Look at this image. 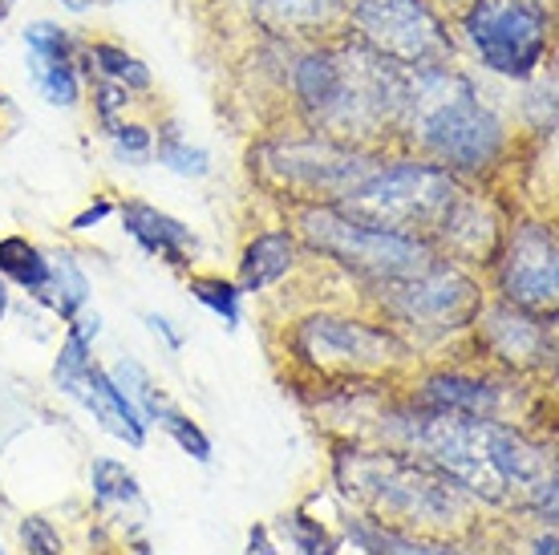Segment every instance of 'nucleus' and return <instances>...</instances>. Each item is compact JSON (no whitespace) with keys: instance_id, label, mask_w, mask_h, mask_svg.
<instances>
[{"instance_id":"cd10ccee","label":"nucleus","mask_w":559,"mask_h":555,"mask_svg":"<svg viewBox=\"0 0 559 555\" xmlns=\"http://www.w3.org/2000/svg\"><path fill=\"white\" fill-rule=\"evenodd\" d=\"M21 543H25L28 555H66V543H61V535L53 531V523H49V519H37V515L21 519Z\"/></svg>"},{"instance_id":"4be33fe9","label":"nucleus","mask_w":559,"mask_h":555,"mask_svg":"<svg viewBox=\"0 0 559 555\" xmlns=\"http://www.w3.org/2000/svg\"><path fill=\"white\" fill-rule=\"evenodd\" d=\"M191 292H195L199 305H207L215 317H224L227 329H236L239 324V296H243L236 284H227V280H219V276H195L191 280Z\"/></svg>"},{"instance_id":"412c9836","label":"nucleus","mask_w":559,"mask_h":555,"mask_svg":"<svg viewBox=\"0 0 559 555\" xmlns=\"http://www.w3.org/2000/svg\"><path fill=\"white\" fill-rule=\"evenodd\" d=\"M280 528H284L288 543L296 547V555H336V540L324 531V523L308 519V515H284Z\"/></svg>"},{"instance_id":"a878e982","label":"nucleus","mask_w":559,"mask_h":555,"mask_svg":"<svg viewBox=\"0 0 559 555\" xmlns=\"http://www.w3.org/2000/svg\"><path fill=\"white\" fill-rule=\"evenodd\" d=\"M33 78L41 85V94L53 102V106H73L78 102V78H73V66H33Z\"/></svg>"},{"instance_id":"0eeeda50","label":"nucleus","mask_w":559,"mask_h":555,"mask_svg":"<svg viewBox=\"0 0 559 555\" xmlns=\"http://www.w3.org/2000/svg\"><path fill=\"white\" fill-rule=\"evenodd\" d=\"M293 349L308 365H317V369H345V374L385 369V365L406 357V345L390 329H373L365 320L345 317L305 320L293 336Z\"/></svg>"},{"instance_id":"f8f14e48","label":"nucleus","mask_w":559,"mask_h":555,"mask_svg":"<svg viewBox=\"0 0 559 555\" xmlns=\"http://www.w3.org/2000/svg\"><path fill=\"white\" fill-rule=\"evenodd\" d=\"M122 223H127V232L139 239L151 256H163V260L175 268L191 264V256H195V248H199V239L191 236L187 223L170 220L167 211L151 208V203H127V208H122Z\"/></svg>"},{"instance_id":"9d476101","label":"nucleus","mask_w":559,"mask_h":555,"mask_svg":"<svg viewBox=\"0 0 559 555\" xmlns=\"http://www.w3.org/2000/svg\"><path fill=\"white\" fill-rule=\"evenodd\" d=\"M556 236L544 223H523L503 256V296L515 308H556Z\"/></svg>"},{"instance_id":"6e6552de","label":"nucleus","mask_w":559,"mask_h":555,"mask_svg":"<svg viewBox=\"0 0 559 555\" xmlns=\"http://www.w3.org/2000/svg\"><path fill=\"white\" fill-rule=\"evenodd\" d=\"M353 21L365 42L418 70H430L438 57L450 54L447 33L421 0H353Z\"/></svg>"},{"instance_id":"aec40b11","label":"nucleus","mask_w":559,"mask_h":555,"mask_svg":"<svg viewBox=\"0 0 559 555\" xmlns=\"http://www.w3.org/2000/svg\"><path fill=\"white\" fill-rule=\"evenodd\" d=\"M25 49L33 66H70L73 42L66 28L49 25V21H37V25L25 28Z\"/></svg>"},{"instance_id":"7c9ffc66","label":"nucleus","mask_w":559,"mask_h":555,"mask_svg":"<svg viewBox=\"0 0 559 555\" xmlns=\"http://www.w3.org/2000/svg\"><path fill=\"white\" fill-rule=\"evenodd\" d=\"M110 203H106V199H98V203H94V208H85L82 215H78V220H73V232H90V227H94V223H102L106 220V215H110Z\"/></svg>"},{"instance_id":"6ab92c4d","label":"nucleus","mask_w":559,"mask_h":555,"mask_svg":"<svg viewBox=\"0 0 559 555\" xmlns=\"http://www.w3.org/2000/svg\"><path fill=\"white\" fill-rule=\"evenodd\" d=\"M90 486H94V503L98 507H118V511H142V486L134 479V471H127L122 462L98 459L90 467Z\"/></svg>"},{"instance_id":"f03ea898","label":"nucleus","mask_w":559,"mask_h":555,"mask_svg":"<svg viewBox=\"0 0 559 555\" xmlns=\"http://www.w3.org/2000/svg\"><path fill=\"white\" fill-rule=\"evenodd\" d=\"M406 106L414 110L418 139L442 163L462 170L487 167L503 146L499 118L475 97V90L447 70H421L418 85L409 90Z\"/></svg>"},{"instance_id":"393cba45","label":"nucleus","mask_w":559,"mask_h":555,"mask_svg":"<svg viewBox=\"0 0 559 555\" xmlns=\"http://www.w3.org/2000/svg\"><path fill=\"white\" fill-rule=\"evenodd\" d=\"M284 25H321L336 13V0H260Z\"/></svg>"},{"instance_id":"2eb2a0df","label":"nucleus","mask_w":559,"mask_h":555,"mask_svg":"<svg viewBox=\"0 0 559 555\" xmlns=\"http://www.w3.org/2000/svg\"><path fill=\"white\" fill-rule=\"evenodd\" d=\"M349 540L369 555H471L462 547H450V543H433L426 535H409V531L365 523V519L349 523Z\"/></svg>"},{"instance_id":"4468645a","label":"nucleus","mask_w":559,"mask_h":555,"mask_svg":"<svg viewBox=\"0 0 559 555\" xmlns=\"http://www.w3.org/2000/svg\"><path fill=\"white\" fill-rule=\"evenodd\" d=\"M296 264V239L288 232H264L243 248L239 260V292H264Z\"/></svg>"},{"instance_id":"f704fd0d","label":"nucleus","mask_w":559,"mask_h":555,"mask_svg":"<svg viewBox=\"0 0 559 555\" xmlns=\"http://www.w3.org/2000/svg\"><path fill=\"white\" fill-rule=\"evenodd\" d=\"M66 9H73V13H85V9H90V0H66Z\"/></svg>"},{"instance_id":"c756f323","label":"nucleus","mask_w":559,"mask_h":555,"mask_svg":"<svg viewBox=\"0 0 559 555\" xmlns=\"http://www.w3.org/2000/svg\"><path fill=\"white\" fill-rule=\"evenodd\" d=\"M118 106H127V90H122V85H102L98 90V114L110 130H118V122H114V110H118Z\"/></svg>"},{"instance_id":"dca6fc26","label":"nucleus","mask_w":559,"mask_h":555,"mask_svg":"<svg viewBox=\"0 0 559 555\" xmlns=\"http://www.w3.org/2000/svg\"><path fill=\"white\" fill-rule=\"evenodd\" d=\"M110 381L122 389V393H127V402L134 405L142 422H151V426H163V422H167V417L179 410V405L170 402L163 389H154L151 374H146L139 362H118L110 369Z\"/></svg>"},{"instance_id":"20e7f679","label":"nucleus","mask_w":559,"mask_h":555,"mask_svg":"<svg viewBox=\"0 0 559 555\" xmlns=\"http://www.w3.org/2000/svg\"><path fill=\"white\" fill-rule=\"evenodd\" d=\"M300 232L312 248L373 280H406L430 268V248L418 236H402L336 208L300 211Z\"/></svg>"},{"instance_id":"9b49d317","label":"nucleus","mask_w":559,"mask_h":555,"mask_svg":"<svg viewBox=\"0 0 559 555\" xmlns=\"http://www.w3.org/2000/svg\"><path fill=\"white\" fill-rule=\"evenodd\" d=\"M478 333L487 341L495 357H503L507 365H539L551 357V336L535 317H527V308H487L478 312Z\"/></svg>"},{"instance_id":"4c0bfd02","label":"nucleus","mask_w":559,"mask_h":555,"mask_svg":"<svg viewBox=\"0 0 559 555\" xmlns=\"http://www.w3.org/2000/svg\"><path fill=\"white\" fill-rule=\"evenodd\" d=\"M0 102H4V94H0Z\"/></svg>"},{"instance_id":"bb28decb","label":"nucleus","mask_w":559,"mask_h":555,"mask_svg":"<svg viewBox=\"0 0 559 555\" xmlns=\"http://www.w3.org/2000/svg\"><path fill=\"white\" fill-rule=\"evenodd\" d=\"M163 430H167L170 438H175V442H179L195 462H211V438L199 430V422H191V417L182 414V410H175V414L163 422Z\"/></svg>"},{"instance_id":"b1692460","label":"nucleus","mask_w":559,"mask_h":555,"mask_svg":"<svg viewBox=\"0 0 559 555\" xmlns=\"http://www.w3.org/2000/svg\"><path fill=\"white\" fill-rule=\"evenodd\" d=\"M158 163L167 170H175V175H207V154L203 151H195L191 142H182V134L179 130H167L163 139H158Z\"/></svg>"},{"instance_id":"7ed1b4c3","label":"nucleus","mask_w":559,"mask_h":555,"mask_svg":"<svg viewBox=\"0 0 559 555\" xmlns=\"http://www.w3.org/2000/svg\"><path fill=\"white\" fill-rule=\"evenodd\" d=\"M462 199L459 182L433 163H393L373 167V175L345 199L357 220L414 236L418 227L438 232L454 203Z\"/></svg>"},{"instance_id":"39448f33","label":"nucleus","mask_w":559,"mask_h":555,"mask_svg":"<svg viewBox=\"0 0 559 555\" xmlns=\"http://www.w3.org/2000/svg\"><path fill=\"white\" fill-rule=\"evenodd\" d=\"M466 33L483 66L503 78H532L547 54V16L527 0H475Z\"/></svg>"},{"instance_id":"2f4dec72","label":"nucleus","mask_w":559,"mask_h":555,"mask_svg":"<svg viewBox=\"0 0 559 555\" xmlns=\"http://www.w3.org/2000/svg\"><path fill=\"white\" fill-rule=\"evenodd\" d=\"M243 555H276L272 531H267V528H252V535H248V552H243Z\"/></svg>"},{"instance_id":"1a4fd4ad","label":"nucleus","mask_w":559,"mask_h":555,"mask_svg":"<svg viewBox=\"0 0 559 555\" xmlns=\"http://www.w3.org/2000/svg\"><path fill=\"white\" fill-rule=\"evenodd\" d=\"M53 381L61 386V393H70L73 402H82L90 414L98 417L106 434L122 438L127 446L146 442V422L127 402V393L114 386L110 374L90 362V341L78 329L66 333V345H61L53 365Z\"/></svg>"},{"instance_id":"ddd939ff","label":"nucleus","mask_w":559,"mask_h":555,"mask_svg":"<svg viewBox=\"0 0 559 555\" xmlns=\"http://www.w3.org/2000/svg\"><path fill=\"white\" fill-rule=\"evenodd\" d=\"M421 402L430 405V410H442V414L487 417V422L499 417V389L487 386V381H475V377H459V374L430 377L426 389H421Z\"/></svg>"},{"instance_id":"c85d7f7f","label":"nucleus","mask_w":559,"mask_h":555,"mask_svg":"<svg viewBox=\"0 0 559 555\" xmlns=\"http://www.w3.org/2000/svg\"><path fill=\"white\" fill-rule=\"evenodd\" d=\"M110 134H114L118 158H127V163H146V158H151V134H146L142 126H118Z\"/></svg>"},{"instance_id":"e433bc0d","label":"nucleus","mask_w":559,"mask_h":555,"mask_svg":"<svg viewBox=\"0 0 559 555\" xmlns=\"http://www.w3.org/2000/svg\"><path fill=\"white\" fill-rule=\"evenodd\" d=\"M0 555H4V547H0Z\"/></svg>"},{"instance_id":"f3484780","label":"nucleus","mask_w":559,"mask_h":555,"mask_svg":"<svg viewBox=\"0 0 559 555\" xmlns=\"http://www.w3.org/2000/svg\"><path fill=\"white\" fill-rule=\"evenodd\" d=\"M41 300L61 320H73L85 308V300H90V280H85V272L78 268L73 256L61 251L57 260H49V284L41 288Z\"/></svg>"},{"instance_id":"a211bd4d","label":"nucleus","mask_w":559,"mask_h":555,"mask_svg":"<svg viewBox=\"0 0 559 555\" xmlns=\"http://www.w3.org/2000/svg\"><path fill=\"white\" fill-rule=\"evenodd\" d=\"M0 276L16 280L21 288L41 296V288L49 284V256L37 244H28L25 236L0 239Z\"/></svg>"},{"instance_id":"5701e85b","label":"nucleus","mask_w":559,"mask_h":555,"mask_svg":"<svg viewBox=\"0 0 559 555\" xmlns=\"http://www.w3.org/2000/svg\"><path fill=\"white\" fill-rule=\"evenodd\" d=\"M94 61H98V70L110 78V82H122L130 85V90H146L151 85V73H146V66H142L139 57L122 54V49H114V45H94Z\"/></svg>"},{"instance_id":"72a5a7b5","label":"nucleus","mask_w":559,"mask_h":555,"mask_svg":"<svg viewBox=\"0 0 559 555\" xmlns=\"http://www.w3.org/2000/svg\"><path fill=\"white\" fill-rule=\"evenodd\" d=\"M4 312H9V284L0 276V320H4Z\"/></svg>"},{"instance_id":"473e14b6","label":"nucleus","mask_w":559,"mask_h":555,"mask_svg":"<svg viewBox=\"0 0 559 555\" xmlns=\"http://www.w3.org/2000/svg\"><path fill=\"white\" fill-rule=\"evenodd\" d=\"M146 324H151V333H154V336H163V341H167L170 349H182V336L175 333V329H170V320H167V317H158V312H151V317H146Z\"/></svg>"},{"instance_id":"423d86ee","label":"nucleus","mask_w":559,"mask_h":555,"mask_svg":"<svg viewBox=\"0 0 559 555\" xmlns=\"http://www.w3.org/2000/svg\"><path fill=\"white\" fill-rule=\"evenodd\" d=\"M390 296L385 305L397 320L430 329V333H454L475 324V317L483 312V292L466 272L450 264H430L418 276L406 280H385Z\"/></svg>"},{"instance_id":"c9c22d12","label":"nucleus","mask_w":559,"mask_h":555,"mask_svg":"<svg viewBox=\"0 0 559 555\" xmlns=\"http://www.w3.org/2000/svg\"><path fill=\"white\" fill-rule=\"evenodd\" d=\"M9 13H13V0H0V21H4Z\"/></svg>"},{"instance_id":"f257e3e1","label":"nucleus","mask_w":559,"mask_h":555,"mask_svg":"<svg viewBox=\"0 0 559 555\" xmlns=\"http://www.w3.org/2000/svg\"><path fill=\"white\" fill-rule=\"evenodd\" d=\"M345 495L361 499L390 523H418L426 531L450 528L466 511V495L426 459L406 454H361L353 450L336 462Z\"/></svg>"}]
</instances>
